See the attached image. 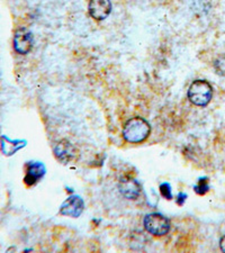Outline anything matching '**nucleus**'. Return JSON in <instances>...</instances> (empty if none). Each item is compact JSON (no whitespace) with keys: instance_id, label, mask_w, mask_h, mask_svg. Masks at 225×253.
<instances>
[{"instance_id":"obj_6","label":"nucleus","mask_w":225,"mask_h":253,"mask_svg":"<svg viewBox=\"0 0 225 253\" xmlns=\"http://www.w3.org/2000/svg\"><path fill=\"white\" fill-rule=\"evenodd\" d=\"M88 9L92 18L103 20L112 11V3L110 0H90Z\"/></svg>"},{"instance_id":"obj_2","label":"nucleus","mask_w":225,"mask_h":253,"mask_svg":"<svg viewBox=\"0 0 225 253\" xmlns=\"http://www.w3.org/2000/svg\"><path fill=\"white\" fill-rule=\"evenodd\" d=\"M213 97L212 85L205 80H196L190 84L188 98L196 106H207Z\"/></svg>"},{"instance_id":"obj_14","label":"nucleus","mask_w":225,"mask_h":253,"mask_svg":"<svg viewBox=\"0 0 225 253\" xmlns=\"http://www.w3.org/2000/svg\"><path fill=\"white\" fill-rule=\"evenodd\" d=\"M186 198H187V195H186V194L180 193V194L178 195V199H177V204H178V205H179V206L183 205V203H185Z\"/></svg>"},{"instance_id":"obj_1","label":"nucleus","mask_w":225,"mask_h":253,"mask_svg":"<svg viewBox=\"0 0 225 253\" xmlns=\"http://www.w3.org/2000/svg\"><path fill=\"white\" fill-rule=\"evenodd\" d=\"M150 130V125L145 120L141 117H133L126 122L123 135L130 143H140L148 138Z\"/></svg>"},{"instance_id":"obj_13","label":"nucleus","mask_w":225,"mask_h":253,"mask_svg":"<svg viewBox=\"0 0 225 253\" xmlns=\"http://www.w3.org/2000/svg\"><path fill=\"white\" fill-rule=\"evenodd\" d=\"M160 191L163 197L167 199L173 198V194H171V187L168 182H163L160 185Z\"/></svg>"},{"instance_id":"obj_11","label":"nucleus","mask_w":225,"mask_h":253,"mask_svg":"<svg viewBox=\"0 0 225 253\" xmlns=\"http://www.w3.org/2000/svg\"><path fill=\"white\" fill-rule=\"evenodd\" d=\"M214 69L218 75L225 78V55H221L215 60Z\"/></svg>"},{"instance_id":"obj_5","label":"nucleus","mask_w":225,"mask_h":253,"mask_svg":"<svg viewBox=\"0 0 225 253\" xmlns=\"http://www.w3.org/2000/svg\"><path fill=\"white\" fill-rule=\"evenodd\" d=\"M84 207L85 203L79 196H71L61 205L60 214L70 217H79L84 211Z\"/></svg>"},{"instance_id":"obj_9","label":"nucleus","mask_w":225,"mask_h":253,"mask_svg":"<svg viewBox=\"0 0 225 253\" xmlns=\"http://www.w3.org/2000/svg\"><path fill=\"white\" fill-rule=\"evenodd\" d=\"M140 185L134 179H123L120 182V191L124 197L135 199L140 195Z\"/></svg>"},{"instance_id":"obj_10","label":"nucleus","mask_w":225,"mask_h":253,"mask_svg":"<svg viewBox=\"0 0 225 253\" xmlns=\"http://www.w3.org/2000/svg\"><path fill=\"white\" fill-rule=\"evenodd\" d=\"M26 143L27 142L24 140H10L7 136H2L0 146H1V151L5 156H13L20 149L25 148Z\"/></svg>"},{"instance_id":"obj_7","label":"nucleus","mask_w":225,"mask_h":253,"mask_svg":"<svg viewBox=\"0 0 225 253\" xmlns=\"http://www.w3.org/2000/svg\"><path fill=\"white\" fill-rule=\"evenodd\" d=\"M45 171H46V169H45V167L42 162L28 163L24 181H25L27 186L35 185L36 182L40 181L41 179L44 177Z\"/></svg>"},{"instance_id":"obj_4","label":"nucleus","mask_w":225,"mask_h":253,"mask_svg":"<svg viewBox=\"0 0 225 253\" xmlns=\"http://www.w3.org/2000/svg\"><path fill=\"white\" fill-rule=\"evenodd\" d=\"M33 47V36L26 28H19L14 36V48L19 54H27Z\"/></svg>"},{"instance_id":"obj_3","label":"nucleus","mask_w":225,"mask_h":253,"mask_svg":"<svg viewBox=\"0 0 225 253\" xmlns=\"http://www.w3.org/2000/svg\"><path fill=\"white\" fill-rule=\"evenodd\" d=\"M144 227L150 234L162 236L166 235L170 230L169 219L161 214L153 213L145 216Z\"/></svg>"},{"instance_id":"obj_8","label":"nucleus","mask_w":225,"mask_h":253,"mask_svg":"<svg viewBox=\"0 0 225 253\" xmlns=\"http://www.w3.org/2000/svg\"><path fill=\"white\" fill-rule=\"evenodd\" d=\"M54 153H55V157L58 158L60 161H62L63 163H68L69 161H71L75 159L76 149L73 148L71 143L63 140L56 144L54 149Z\"/></svg>"},{"instance_id":"obj_12","label":"nucleus","mask_w":225,"mask_h":253,"mask_svg":"<svg viewBox=\"0 0 225 253\" xmlns=\"http://www.w3.org/2000/svg\"><path fill=\"white\" fill-rule=\"evenodd\" d=\"M210 190V185H208V179L202 178L199 179L198 185L195 186V191L198 195H205L207 191Z\"/></svg>"},{"instance_id":"obj_15","label":"nucleus","mask_w":225,"mask_h":253,"mask_svg":"<svg viewBox=\"0 0 225 253\" xmlns=\"http://www.w3.org/2000/svg\"><path fill=\"white\" fill-rule=\"evenodd\" d=\"M220 248H221V250L225 252V235L220 241Z\"/></svg>"}]
</instances>
